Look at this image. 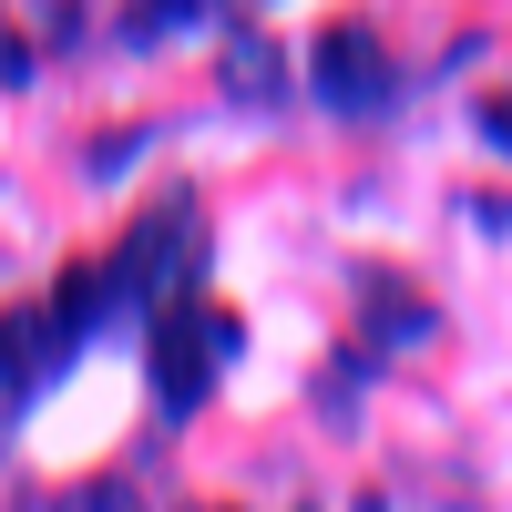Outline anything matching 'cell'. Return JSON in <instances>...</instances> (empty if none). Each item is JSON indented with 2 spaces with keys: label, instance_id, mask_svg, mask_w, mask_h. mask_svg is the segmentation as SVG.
Returning <instances> with one entry per match:
<instances>
[{
  "label": "cell",
  "instance_id": "1",
  "mask_svg": "<svg viewBox=\"0 0 512 512\" xmlns=\"http://www.w3.org/2000/svg\"><path fill=\"white\" fill-rule=\"evenodd\" d=\"M123 400H134V369H123V359H93V369L52 400V420L31 431V461H41V472H82V461L123 431Z\"/></svg>",
  "mask_w": 512,
  "mask_h": 512
}]
</instances>
